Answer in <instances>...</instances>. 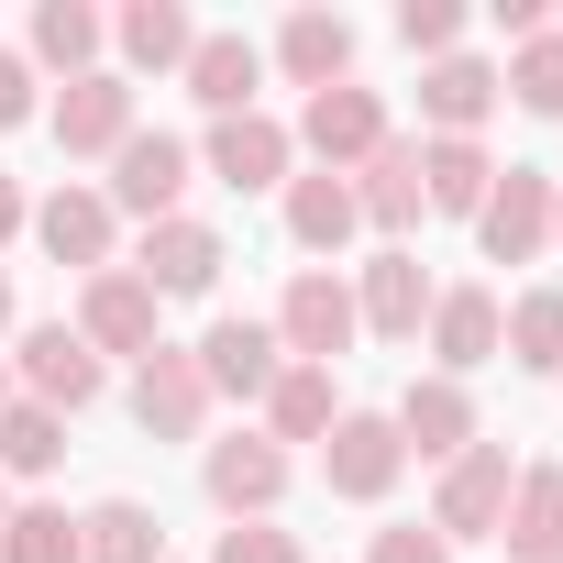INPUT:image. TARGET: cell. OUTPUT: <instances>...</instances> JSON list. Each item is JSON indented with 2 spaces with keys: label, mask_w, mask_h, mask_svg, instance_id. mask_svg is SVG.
I'll use <instances>...</instances> for the list:
<instances>
[{
  "label": "cell",
  "mask_w": 563,
  "mask_h": 563,
  "mask_svg": "<svg viewBox=\"0 0 563 563\" xmlns=\"http://www.w3.org/2000/svg\"><path fill=\"white\" fill-rule=\"evenodd\" d=\"M354 343H365V321H354V276L299 265L288 299H276V354H288V365H343Z\"/></svg>",
  "instance_id": "6da1fadb"
},
{
  "label": "cell",
  "mask_w": 563,
  "mask_h": 563,
  "mask_svg": "<svg viewBox=\"0 0 563 563\" xmlns=\"http://www.w3.org/2000/svg\"><path fill=\"white\" fill-rule=\"evenodd\" d=\"M155 310H166V299L144 288L133 265H100V276H78V343H89L100 365H111V354H133V365H144V354L166 343V332H155Z\"/></svg>",
  "instance_id": "7a4b0ae2"
},
{
  "label": "cell",
  "mask_w": 563,
  "mask_h": 563,
  "mask_svg": "<svg viewBox=\"0 0 563 563\" xmlns=\"http://www.w3.org/2000/svg\"><path fill=\"white\" fill-rule=\"evenodd\" d=\"M508 486H519L508 442H464V453L442 464V497H431V530H442V541H497V519H508Z\"/></svg>",
  "instance_id": "3957f363"
},
{
  "label": "cell",
  "mask_w": 563,
  "mask_h": 563,
  "mask_svg": "<svg viewBox=\"0 0 563 563\" xmlns=\"http://www.w3.org/2000/svg\"><path fill=\"white\" fill-rule=\"evenodd\" d=\"M12 376H23V398H34V409H56V420H67V409H89V398L111 387V365L78 343V321H34V332H23V354H12Z\"/></svg>",
  "instance_id": "277c9868"
},
{
  "label": "cell",
  "mask_w": 563,
  "mask_h": 563,
  "mask_svg": "<svg viewBox=\"0 0 563 563\" xmlns=\"http://www.w3.org/2000/svg\"><path fill=\"white\" fill-rule=\"evenodd\" d=\"M321 475H332V497L376 508V497L409 475V442H398V420H387V409H343V420H332V442H321Z\"/></svg>",
  "instance_id": "5b68a950"
},
{
  "label": "cell",
  "mask_w": 563,
  "mask_h": 563,
  "mask_svg": "<svg viewBox=\"0 0 563 563\" xmlns=\"http://www.w3.org/2000/svg\"><path fill=\"white\" fill-rule=\"evenodd\" d=\"M133 420H144V442H199L210 431V387H199V354L188 343H155L133 365Z\"/></svg>",
  "instance_id": "8992f818"
},
{
  "label": "cell",
  "mask_w": 563,
  "mask_h": 563,
  "mask_svg": "<svg viewBox=\"0 0 563 563\" xmlns=\"http://www.w3.org/2000/svg\"><path fill=\"white\" fill-rule=\"evenodd\" d=\"M431 276H420V254L409 243H387V254H365L354 265V321L376 332V343H420V321H431Z\"/></svg>",
  "instance_id": "52a82bcc"
},
{
  "label": "cell",
  "mask_w": 563,
  "mask_h": 563,
  "mask_svg": "<svg viewBox=\"0 0 563 563\" xmlns=\"http://www.w3.org/2000/svg\"><path fill=\"white\" fill-rule=\"evenodd\" d=\"M199 166L221 177V188H288V166H299V133L276 122V111H232V122H210V144H199Z\"/></svg>",
  "instance_id": "ba28073f"
},
{
  "label": "cell",
  "mask_w": 563,
  "mask_h": 563,
  "mask_svg": "<svg viewBox=\"0 0 563 563\" xmlns=\"http://www.w3.org/2000/svg\"><path fill=\"white\" fill-rule=\"evenodd\" d=\"M188 354H199V387L210 398H265L276 365H288V354H276V321H254V310H221Z\"/></svg>",
  "instance_id": "9c48e42d"
},
{
  "label": "cell",
  "mask_w": 563,
  "mask_h": 563,
  "mask_svg": "<svg viewBox=\"0 0 563 563\" xmlns=\"http://www.w3.org/2000/svg\"><path fill=\"white\" fill-rule=\"evenodd\" d=\"M188 166H199V144H177V133H144L133 122V144L111 155V210H133V221H166L177 199H188Z\"/></svg>",
  "instance_id": "30bf717a"
},
{
  "label": "cell",
  "mask_w": 563,
  "mask_h": 563,
  "mask_svg": "<svg viewBox=\"0 0 563 563\" xmlns=\"http://www.w3.org/2000/svg\"><path fill=\"white\" fill-rule=\"evenodd\" d=\"M475 243H486V265H530L552 243V177L541 166H497V188L475 210Z\"/></svg>",
  "instance_id": "8fae6325"
},
{
  "label": "cell",
  "mask_w": 563,
  "mask_h": 563,
  "mask_svg": "<svg viewBox=\"0 0 563 563\" xmlns=\"http://www.w3.org/2000/svg\"><path fill=\"white\" fill-rule=\"evenodd\" d=\"M199 486H210V508H221V519H265L276 497H288V453H276L265 431H232V442H210V453H199Z\"/></svg>",
  "instance_id": "7c38bea8"
},
{
  "label": "cell",
  "mask_w": 563,
  "mask_h": 563,
  "mask_svg": "<svg viewBox=\"0 0 563 563\" xmlns=\"http://www.w3.org/2000/svg\"><path fill=\"white\" fill-rule=\"evenodd\" d=\"M45 122H56V155H122L133 144V78H111V67L100 78H67Z\"/></svg>",
  "instance_id": "4fadbf2b"
},
{
  "label": "cell",
  "mask_w": 563,
  "mask_h": 563,
  "mask_svg": "<svg viewBox=\"0 0 563 563\" xmlns=\"http://www.w3.org/2000/svg\"><path fill=\"white\" fill-rule=\"evenodd\" d=\"M299 144H310V155H321L332 177H354V166H365V155L387 144V100L343 78V89H321V100L299 111Z\"/></svg>",
  "instance_id": "5bb4252c"
},
{
  "label": "cell",
  "mask_w": 563,
  "mask_h": 563,
  "mask_svg": "<svg viewBox=\"0 0 563 563\" xmlns=\"http://www.w3.org/2000/svg\"><path fill=\"white\" fill-rule=\"evenodd\" d=\"M133 276L155 299H199V288H221V232L188 221V210H166V221H144V265Z\"/></svg>",
  "instance_id": "9a60e30c"
},
{
  "label": "cell",
  "mask_w": 563,
  "mask_h": 563,
  "mask_svg": "<svg viewBox=\"0 0 563 563\" xmlns=\"http://www.w3.org/2000/svg\"><path fill=\"white\" fill-rule=\"evenodd\" d=\"M111 232H122V210H111L100 188H56V199H34V243H45L56 265H78V276L111 265Z\"/></svg>",
  "instance_id": "2e32d148"
},
{
  "label": "cell",
  "mask_w": 563,
  "mask_h": 563,
  "mask_svg": "<svg viewBox=\"0 0 563 563\" xmlns=\"http://www.w3.org/2000/svg\"><path fill=\"white\" fill-rule=\"evenodd\" d=\"M387 420H398V442H409L420 464H453L464 442H486V431H475V398H464L453 376H409V398H398Z\"/></svg>",
  "instance_id": "e0dca14e"
},
{
  "label": "cell",
  "mask_w": 563,
  "mask_h": 563,
  "mask_svg": "<svg viewBox=\"0 0 563 563\" xmlns=\"http://www.w3.org/2000/svg\"><path fill=\"white\" fill-rule=\"evenodd\" d=\"M420 332H431V376H453V387H464L475 365H497V299H486V288H442Z\"/></svg>",
  "instance_id": "ac0fdd59"
},
{
  "label": "cell",
  "mask_w": 563,
  "mask_h": 563,
  "mask_svg": "<svg viewBox=\"0 0 563 563\" xmlns=\"http://www.w3.org/2000/svg\"><path fill=\"white\" fill-rule=\"evenodd\" d=\"M177 78H188V100H199L210 122H232V111H254V89H265V56H254L243 34H199Z\"/></svg>",
  "instance_id": "d6986e66"
},
{
  "label": "cell",
  "mask_w": 563,
  "mask_h": 563,
  "mask_svg": "<svg viewBox=\"0 0 563 563\" xmlns=\"http://www.w3.org/2000/svg\"><path fill=\"white\" fill-rule=\"evenodd\" d=\"M332 420H343L332 365H276V387H265V442L276 453H288V442H332Z\"/></svg>",
  "instance_id": "ffe728a7"
},
{
  "label": "cell",
  "mask_w": 563,
  "mask_h": 563,
  "mask_svg": "<svg viewBox=\"0 0 563 563\" xmlns=\"http://www.w3.org/2000/svg\"><path fill=\"white\" fill-rule=\"evenodd\" d=\"M276 67H288L310 100L343 89V78H354V23H343V12H288V23H276Z\"/></svg>",
  "instance_id": "44dd1931"
},
{
  "label": "cell",
  "mask_w": 563,
  "mask_h": 563,
  "mask_svg": "<svg viewBox=\"0 0 563 563\" xmlns=\"http://www.w3.org/2000/svg\"><path fill=\"white\" fill-rule=\"evenodd\" d=\"M497 100H508V89H497L486 56H442V67H420V111H431V133H453V144H475V122H486Z\"/></svg>",
  "instance_id": "7402d4cb"
},
{
  "label": "cell",
  "mask_w": 563,
  "mask_h": 563,
  "mask_svg": "<svg viewBox=\"0 0 563 563\" xmlns=\"http://www.w3.org/2000/svg\"><path fill=\"white\" fill-rule=\"evenodd\" d=\"M354 210H365L376 232H409V221L431 210V199H420V144H409V133H387V144L354 166Z\"/></svg>",
  "instance_id": "603a6c76"
},
{
  "label": "cell",
  "mask_w": 563,
  "mask_h": 563,
  "mask_svg": "<svg viewBox=\"0 0 563 563\" xmlns=\"http://www.w3.org/2000/svg\"><path fill=\"white\" fill-rule=\"evenodd\" d=\"M354 232H365V210H354V177H332V166L288 177V243H299V254H343Z\"/></svg>",
  "instance_id": "cb8c5ba5"
},
{
  "label": "cell",
  "mask_w": 563,
  "mask_h": 563,
  "mask_svg": "<svg viewBox=\"0 0 563 563\" xmlns=\"http://www.w3.org/2000/svg\"><path fill=\"white\" fill-rule=\"evenodd\" d=\"M497 541H508V563H541V552H563V464H519Z\"/></svg>",
  "instance_id": "d4e9b609"
},
{
  "label": "cell",
  "mask_w": 563,
  "mask_h": 563,
  "mask_svg": "<svg viewBox=\"0 0 563 563\" xmlns=\"http://www.w3.org/2000/svg\"><path fill=\"white\" fill-rule=\"evenodd\" d=\"M486 188H497V155H486V144H453V133H431V144H420V199H431V210L475 221V210H486Z\"/></svg>",
  "instance_id": "484cf974"
},
{
  "label": "cell",
  "mask_w": 563,
  "mask_h": 563,
  "mask_svg": "<svg viewBox=\"0 0 563 563\" xmlns=\"http://www.w3.org/2000/svg\"><path fill=\"white\" fill-rule=\"evenodd\" d=\"M78 563H166L155 508H144V497H100V508L78 519Z\"/></svg>",
  "instance_id": "4316f807"
},
{
  "label": "cell",
  "mask_w": 563,
  "mask_h": 563,
  "mask_svg": "<svg viewBox=\"0 0 563 563\" xmlns=\"http://www.w3.org/2000/svg\"><path fill=\"white\" fill-rule=\"evenodd\" d=\"M111 45H122V67H188V45H199V23H188V0H133V12L111 23Z\"/></svg>",
  "instance_id": "83f0119b"
},
{
  "label": "cell",
  "mask_w": 563,
  "mask_h": 563,
  "mask_svg": "<svg viewBox=\"0 0 563 563\" xmlns=\"http://www.w3.org/2000/svg\"><path fill=\"white\" fill-rule=\"evenodd\" d=\"M497 354L530 365V376H563V288H530L497 310Z\"/></svg>",
  "instance_id": "f1b7e54d"
},
{
  "label": "cell",
  "mask_w": 563,
  "mask_h": 563,
  "mask_svg": "<svg viewBox=\"0 0 563 563\" xmlns=\"http://www.w3.org/2000/svg\"><path fill=\"white\" fill-rule=\"evenodd\" d=\"M100 45H111V23L89 12V0H45V12H34V67L100 78Z\"/></svg>",
  "instance_id": "f546056e"
},
{
  "label": "cell",
  "mask_w": 563,
  "mask_h": 563,
  "mask_svg": "<svg viewBox=\"0 0 563 563\" xmlns=\"http://www.w3.org/2000/svg\"><path fill=\"white\" fill-rule=\"evenodd\" d=\"M519 111H541V122H563V23H541L519 56H508V78H497Z\"/></svg>",
  "instance_id": "4dcf8cb0"
},
{
  "label": "cell",
  "mask_w": 563,
  "mask_h": 563,
  "mask_svg": "<svg viewBox=\"0 0 563 563\" xmlns=\"http://www.w3.org/2000/svg\"><path fill=\"white\" fill-rule=\"evenodd\" d=\"M0 464H12V475H56L67 464V420L34 409V398H12V409H0Z\"/></svg>",
  "instance_id": "1f68e13d"
},
{
  "label": "cell",
  "mask_w": 563,
  "mask_h": 563,
  "mask_svg": "<svg viewBox=\"0 0 563 563\" xmlns=\"http://www.w3.org/2000/svg\"><path fill=\"white\" fill-rule=\"evenodd\" d=\"M0 563H78V519L67 508H12V519H0Z\"/></svg>",
  "instance_id": "d6a6232c"
},
{
  "label": "cell",
  "mask_w": 563,
  "mask_h": 563,
  "mask_svg": "<svg viewBox=\"0 0 563 563\" xmlns=\"http://www.w3.org/2000/svg\"><path fill=\"white\" fill-rule=\"evenodd\" d=\"M398 45H409V56H431V67H442V56H464V0H409V12H398Z\"/></svg>",
  "instance_id": "836d02e7"
},
{
  "label": "cell",
  "mask_w": 563,
  "mask_h": 563,
  "mask_svg": "<svg viewBox=\"0 0 563 563\" xmlns=\"http://www.w3.org/2000/svg\"><path fill=\"white\" fill-rule=\"evenodd\" d=\"M210 563H310V552H299V530H276V519H232L210 541Z\"/></svg>",
  "instance_id": "e575fe53"
},
{
  "label": "cell",
  "mask_w": 563,
  "mask_h": 563,
  "mask_svg": "<svg viewBox=\"0 0 563 563\" xmlns=\"http://www.w3.org/2000/svg\"><path fill=\"white\" fill-rule=\"evenodd\" d=\"M45 100H34V56H12V45H0V133H23Z\"/></svg>",
  "instance_id": "d590c367"
},
{
  "label": "cell",
  "mask_w": 563,
  "mask_h": 563,
  "mask_svg": "<svg viewBox=\"0 0 563 563\" xmlns=\"http://www.w3.org/2000/svg\"><path fill=\"white\" fill-rule=\"evenodd\" d=\"M376 563H453V541L409 519V530H376Z\"/></svg>",
  "instance_id": "8d00e7d4"
},
{
  "label": "cell",
  "mask_w": 563,
  "mask_h": 563,
  "mask_svg": "<svg viewBox=\"0 0 563 563\" xmlns=\"http://www.w3.org/2000/svg\"><path fill=\"white\" fill-rule=\"evenodd\" d=\"M12 232H34V199H23V177H0V243Z\"/></svg>",
  "instance_id": "74e56055"
},
{
  "label": "cell",
  "mask_w": 563,
  "mask_h": 563,
  "mask_svg": "<svg viewBox=\"0 0 563 563\" xmlns=\"http://www.w3.org/2000/svg\"><path fill=\"white\" fill-rule=\"evenodd\" d=\"M0 332H12V276H0Z\"/></svg>",
  "instance_id": "f35d334b"
},
{
  "label": "cell",
  "mask_w": 563,
  "mask_h": 563,
  "mask_svg": "<svg viewBox=\"0 0 563 563\" xmlns=\"http://www.w3.org/2000/svg\"><path fill=\"white\" fill-rule=\"evenodd\" d=\"M552 243H563V199H552Z\"/></svg>",
  "instance_id": "ab89813d"
},
{
  "label": "cell",
  "mask_w": 563,
  "mask_h": 563,
  "mask_svg": "<svg viewBox=\"0 0 563 563\" xmlns=\"http://www.w3.org/2000/svg\"><path fill=\"white\" fill-rule=\"evenodd\" d=\"M0 409H12V376H0Z\"/></svg>",
  "instance_id": "60d3db41"
},
{
  "label": "cell",
  "mask_w": 563,
  "mask_h": 563,
  "mask_svg": "<svg viewBox=\"0 0 563 563\" xmlns=\"http://www.w3.org/2000/svg\"><path fill=\"white\" fill-rule=\"evenodd\" d=\"M0 519H12V497H0Z\"/></svg>",
  "instance_id": "b9f144b4"
},
{
  "label": "cell",
  "mask_w": 563,
  "mask_h": 563,
  "mask_svg": "<svg viewBox=\"0 0 563 563\" xmlns=\"http://www.w3.org/2000/svg\"><path fill=\"white\" fill-rule=\"evenodd\" d=\"M541 563H563V552H541Z\"/></svg>",
  "instance_id": "7bdbcfd3"
}]
</instances>
